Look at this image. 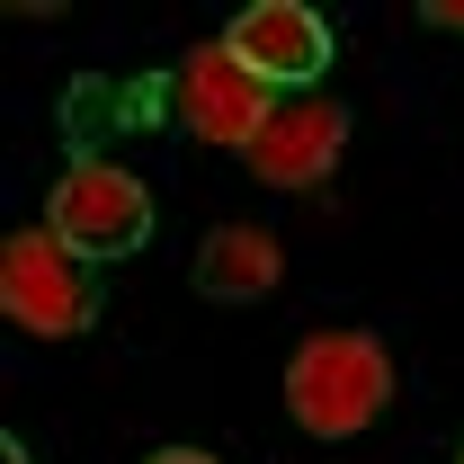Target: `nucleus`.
Returning a JSON list of instances; mask_svg holds the SVG:
<instances>
[{"label":"nucleus","mask_w":464,"mask_h":464,"mask_svg":"<svg viewBox=\"0 0 464 464\" xmlns=\"http://www.w3.org/2000/svg\"><path fill=\"white\" fill-rule=\"evenodd\" d=\"M393 402V357L375 331H304V348L286 357V411L304 438H357L375 429V411Z\"/></svg>","instance_id":"f257e3e1"},{"label":"nucleus","mask_w":464,"mask_h":464,"mask_svg":"<svg viewBox=\"0 0 464 464\" xmlns=\"http://www.w3.org/2000/svg\"><path fill=\"white\" fill-rule=\"evenodd\" d=\"M45 232H54L63 250H81L90 268H108V259H134L143 241H152V188L125 170V161H72L54 179V197H45Z\"/></svg>","instance_id":"f03ea898"},{"label":"nucleus","mask_w":464,"mask_h":464,"mask_svg":"<svg viewBox=\"0 0 464 464\" xmlns=\"http://www.w3.org/2000/svg\"><path fill=\"white\" fill-rule=\"evenodd\" d=\"M0 304L27 340H81L99 322V277L81 250H63L54 232H18L0 250Z\"/></svg>","instance_id":"7ed1b4c3"},{"label":"nucleus","mask_w":464,"mask_h":464,"mask_svg":"<svg viewBox=\"0 0 464 464\" xmlns=\"http://www.w3.org/2000/svg\"><path fill=\"white\" fill-rule=\"evenodd\" d=\"M170 108L179 125L197 134V143H224V152H250L259 134H268V116L286 108L250 63L232 54V45H197V54L170 72Z\"/></svg>","instance_id":"20e7f679"},{"label":"nucleus","mask_w":464,"mask_h":464,"mask_svg":"<svg viewBox=\"0 0 464 464\" xmlns=\"http://www.w3.org/2000/svg\"><path fill=\"white\" fill-rule=\"evenodd\" d=\"M224 45L250 63L277 99H313V81H322L331 54H340L331 27H322V9H304V0H259V9H241V18L224 27Z\"/></svg>","instance_id":"39448f33"},{"label":"nucleus","mask_w":464,"mask_h":464,"mask_svg":"<svg viewBox=\"0 0 464 464\" xmlns=\"http://www.w3.org/2000/svg\"><path fill=\"white\" fill-rule=\"evenodd\" d=\"M340 152H348V108H340V99H286V108L268 116V134H259L241 161L259 170V188L304 197V188H322V179L340 170Z\"/></svg>","instance_id":"423d86ee"},{"label":"nucleus","mask_w":464,"mask_h":464,"mask_svg":"<svg viewBox=\"0 0 464 464\" xmlns=\"http://www.w3.org/2000/svg\"><path fill=\"white\" fill-rule=\"evenodd\" d=\"M277 277H286V250L268 224H215L197 241V295L206 304H259Z\"/></svg>","instance_id":"0eeeda50"},{"label":"nucleus","mask_w":464,"mask_h":464,"mask_svg":"<svg viewBox=\"0 0 464 464\" xmlns=\"http://www.w3.org/2000/svg\"><path fill=\"white\" fill-rule=\"evenodd\" d=\"M420 27H456V36H464V0H429V9H420Z\"/></svg>","instance_id":"6e6552de"},{"label":"nucleus","mask_w":464,"mask_h":464,"mask_svg":"<svg viewBox=\"0 0 464 464\" xmlns=\"http://www.w3.org/2000/svg\"><path fill=\"white\" fill-rule=\"evenodd\" d=\"M152 464H215V456H197V447H161Z\"/></svg>","instance_id":"1a4fd4ad"},{"label":"nucleus","mask_w":464,"mask_h":464,"mask_svg":"<svg viewBox=\"0 0 464 464\" xmlns=\"http://www.w3.org/2000/svg\"><path fill=\"white\" fill-rule=\"evenodd\" d=\"M0 464H36V456H27V447H18V438H0Z\"/></svg>","instance_id":"9d476101"}]
</instances>
